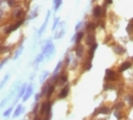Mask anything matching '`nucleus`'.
<instances>
[{"label": "nucleus", "instance_id": "f257e3e1", "mask_svg": "<svg viewBox=\"0 0 133 120\" xmlns=\"http://www.w3.org/2000/svg\"><path fill=\"white\" fill-rule=\"evenodd\" d=\"M54 53H55V47H54V45L52 44V41L49 40V41H47V44L44 46V48H43V54L45 55V57L47 58V60H49L52 56L54 55Z\"/></svg>", "mask_w": 133, "mask_h": 120}, {"label": "nucleus", "instance_id": "f03ea898", "mask_svg": "<svg viewBox=\"0 0 133 120\" xmlns=\"http://www.w3.org/2000/svg\"><path fill=\"white\" fill-rule=\"evenodd\" d=\"M51 108H52V103L49 101H46L41 104V109H40V114H46L45 119H51Z\"/></svg>", "mask_w": 133, "mask_h": 120}, {"label": "nucleus", "instance_id": "7ed1b4c3", "mask_svg": "<svg viewBox=\"0 0 133 120\" xmlns=\"http://www.w3.org/2000/svg\"><path fill=\"white\" fill-rule=\"evenodd\" d=\"M104 79H106L107 81H116V80H118V74L116 73L114 70L107 69L106 70V77H104Z\"/></svg>", "mask_w": 133, "mask_h": 120}, {"label": "nucleus", "instance_id": "20e7f679", "mask_svg": "<svg viewBox=\"0 0 133 120\" xmlns=\"http://www.w3.org/2000/svg\"><path fill=\"white\" fill-rule=\"evenodd\" d=\"M23 22H24V19H20V21H17L15 24H13L12 26L7 27V29H6V34H9V33H12V32L15 31L16 29H18V27L23 24Z\"/></svg>", "mask_w": 133, "mask_h": 120}, {"label": "nucleus", "instance_id": "39448f33", "mask_svg": "<svg viewBox=\"0 0 133 120\" xmlns=\"http://www.w3.org/2000/svg\"><path fill=\"white\" fill-rule=\"evenodd\" d=\"M110 112H111V109H110V108H108V107H101V108L96 109V110L94 111L93 116H98V114H100V113H102V114H109Z\"/></svg>", "mask_w": 133, "mask_h": 120}, {"label": "nucleus", "instance_id": "423d86ee", "mask_svg": "<svg viewBox=\"0 0 133 120\" xmlns=\"http://www.w3.org/2000/svg\"><path fill=\"white\" fill-rule=\"evenodd\" d=\"M49 16H51V12H47V15H46V18H45V22H44V24H43V25H41V27L39 29V32H38V36H41V34H43V32L45 31V29H46V26H47V23H48Z\"/></svg>", "mask_w": 133, "mask_h": 120}, {"label": "nucleus", "instance_id": "0eeeda50", "mask_svg": "<svg viewBox=\"0 0 133 120\" xmlns=\"http://www.w3.org/2000/svg\"><path fill=\"white\" fill-rule=\"evenodd\" d=\"M102 13H103V9H102L101 6H95L93 8V16L94 17H100V16H102Z\"/></svg>", "mask_w": 133, "mask_h": 120}, {"label": "nucleus", "instance_id": "6e6552de", "mask_svg": "<svg viewBox=\"0 0 133 120\" xmlns=\"http://www.w3.org/2000/svg\"><path fill=\"white\" fill-rule=\"evenodd\" d=\"M114 52H115L117 55H123L124 53L126 52V49L124 48L123 46H119V45H115V46H114Z\"/></svg>", "mask_w": 133, "mask_h": 120}, {"label": "nucleus", "instance_id": "1a4fd4ad", "mask_svg": "<svg viewBox=\"0 0 133 120\" xmlns=\"http://www.w3.org/2000/svg\"><path fill=\"white\" fill-rule=\"evenodd\" d=\"M32 93H33V87L30 85L29 87L26 88V90H25V94H24V96H23V101L24 102L28 101V100H29V97L32 95Z\"/></svg>", "mask_w": 133, "mask_h": 120}, {"label": "nucleus", "instance_id": "9d476101", "mask_svg": "<svg viewBox=\"0 0 133 120\" xmlns=\"http://www.w3.org/2000/svg\"><path fill=\"white\" fill-rule=\"evenodd\" d=\"M69 89H70V87H69V85H66L65 87L60 91V94H59V98H65V97L68 96V94H69Z\"/></svg>", "mask_w": 133, "mask_h": 120}, {"label": "nucleus", "instance_id": "9b49d317", "mask_svg": "<svg viewBox=\"0 0 133 120\" xmlns=\"http://www.w3.org/2000/svg\"><path fill=\"white\" fill-rule=\"evenodd\" d=\"M130 68H132V63L131 62H124L119 66V72H124V71H126V70L130 69Z\"/></svg>", "mask_w": 133, "mask_h": 120}, {"label": "nucleus", "instance_id": "f8f14e48", "mask_svg": "<svg viewBox=\"0 0 133 120\" xmlns=\"http://www.w3.org/2000/svg\"><path fill=\"white\" fill-rule=\"evenodd\" d=\"M83 37H84V32L80 31V32L77 33L76 36H74V37H72V41H76V44L78 45V44L80 43V40H82Z\"/></svg>", "mask_w": 133, "mask_h": 120}, {"label": "nucleus", "instance_id": "ddd939ff", "mask_svg": "<svg viewBox=\"0 0 133 120\" xmlns=\"http://www.w3.org/2000/svg\"><path fill=\"white\" fill-rule=\"evenodd\" d=\"M64 23H61V29L59 30V32L57 33H55V39H60V38H62L63 37V34H64Z\"/></svg>", "mask_w": 133, "mask_h": 120}, {"label": "nucleus", "instance_id": "4468645a", "mask_svg": "<svg viewBox=\"0 0 133 120\" xmlns=\"http://www.w3.org/2000/svg\"><path fill=\"white\" fill-rule=\"evenodd\" d=\"M94 43H95V36H94L93 33H90V34L86 37V44L91 46V45L94 44Z\"/></svg>", "mask_w": 133, "mask_h": 120}, {"label": "nucleus", "instance_id": "2eb2a0df", "mask_svg": "<svg viewBox=\"0 0 133 120\" xmlns=\"http://www.w3.org/2000/svg\"><path fill=\"white\" fill-rule=\"evenodd\" d=\"M75 51H76L77 56H78V57H82V56H83V53H84V47H83L82 45H79V44H78Z\"/></svg>", "mask_w": 133, "mask_h": 120}, {"label": "nucleus", "instance_id": "dca6fc26", "mask_svg": "<svg viewBox=\"0 0 133 120\" xmlns=\"http://www.w3.org/2000/svg\"><path fill=\"white\" fill-rule=\"evenodd\" d=\"M54 90H55V86L54 85H49V87L48 89H47V93H46V96L47 97H51L52 95H53L54 93Z\"/></svg>", "mask_w": 133, "mask_h": 120}, {"label": "nucleus", "instance_id": "f3484780", "mask_svg": "<svg viewBox=\"0 0 133 120\" xmlns=\"http://www.w3.org/2000/svg\"><path fill=\"white\" fill-rule=\"evenodd\" d=\"M61 5H62V0H54V9L59 10Z\"/></svg>", "mask_w": 133, "mask_h": 120}, {"label": "nucleus", "instance_id": "a211bd4d", "mask_svg": "<svg viewBox=\"0 0 133 120\" xmlns=\"http://www.w3.org/2000/svg\"><path fill=\"white\" fill-rule=\"evenodd\" d=\"M8 78H9V74H6V76L4 77V79L1 80V82H0V89L4 88V86L6 85V82L8 81Z\"/></svg>", "mask_w": 133, "mask_h": 120}, {"label": "nucleus", "instance_id": "6ab92c4d", "mask_svg": "<svg viewBox=\"0 0 133 120\" xmlns=\"http://www.w3.org/2000/svg\"><path fill=\"white\" fill-rule=\"evenodd\" d=\"M91 68H92V61L88 60L87 62L84 64V71H88V70H91Z\"/></svg>", "mask_w": 133, "mask_h": 120}, {"label": "nucleus", "instance_id": "aec40b11", "mask_svg": "<svg viewBox=\"0 0 133 120\" xmlns=\"http://www.w3.org/2000/svg\"><path fill=\"white\" fill-rule=\"evenodd\" d=\"M126 31H127V33H129V34H131L132 31H133V21H132V19L130 21L129 25H127V27H126Z\"/></svg>", "mask_w": 133, "mask_h": 120}, {"label": "nucleus", "instance_id": "412c9836", "mask_svg": "<svg viewBox=\"0 0 133 120\" xmlns=\"http://www.w3.org/2000/svg\"><path fill=\"white\" fill-rule=\"evenodd\" d=\"M23 110V107L20 104L17 108H16V110H15V112H14V117H18L20 116V113H21V111Z\"/></svg>", "mask_w": 133, "mask_h": 120}, {"label": "nucleus", "instance_id": "4be33fe9", "mask_svg": "<svg viewBox=\"0 0 133 120\" xmlns=\"http://www.w3.org/2000/svg\"><path fill=\"white\" fill-rule=\"evenodd\" d=\"M44 57H45V55L43 54V53H41V54H39L38 55L37 57H36V61H35V64H38V63H40L41 61L44 60Z\"/></svg>", "mask_w": 133, "mask_h": 120}, {"label": "nucleus", "instance_id": "5701e85b", "mask_svg": "<svg viewBox=\"0 0 133 120\" xmlns=\"http://www.w3.org/2000/svg\"><path fill=\"white\" fill-rule=\"evenodd\" d=\"M49 76V72L48 71H44L43 74H41V78H40V82H44L46 80V78Z\"/></svg>", "mask_w": 133, "mask_h": 120}, {"label": "nucleus", "instance_id": "b1692460", "mask_svg": "<svg viewBox=\"0 0 133 120\" xmlns=\"http://www.w3.org/2000/svg\"><path fill=\"white\" fill-rule=\"evenodd\" d=\"M25 90H26V85H23L21 87V90L18 91V97H22L24 94H25Z\"/></svg>", "mask_w": 133, "mask_h": 120}, {"label": "nucleus", "instance_id": "393cba45", "mask_svg": "<svg viewBox=\"0 0 133 120\" xmlns=\"http://www.w3.org/2000/svg\"><path fill=\"white\" fill-rule=\"evenodd\" d=\"M96 27V24L95 23H88V25L86 27V31H92Z\"/></svg>", "mask_w": 133, "mask_h": 120}, {"label": "nucleus", "instance_id": "a878e982", "mask_svg": "<svg viewBox=\"0 0 133 120\" xmlns=\"http://www.w3.org/2000/svg\"><path fill=\"white\" fill-rule=\"evenodd\" d=\"M60 80H61V82H65L66 80H68V76H66V73H62L60 76Z\"/></svg>", "mask_w": 133, "mask_h": 120}, {"label": "nucleus", "instance_id": "bb28decb", "mask_svg": "<svg viewBox=\"0 0 133 120\" xmlns=\"http://www.w3.org/2000/svg\"><path fill=\"white\" fill-rule=\"evenodd\" d=\"M24 15V12L22 9H18L17 12H16V14H15V17L16 18H18V17H22V16Z\"/></svg>", "mask_w": 133, "mask_h": 120}, {"label": "nucleus", "instance_id": "cd10ccee", "mask_svg": "<svg viewBox=\"0 0 133 120\" xmlns=\"http://www.w3.org/2000/svg\"><path fill=\"white\" fill-rule=\"evenodd\" d=\"M59 22H60V18H59V17H55L53 27H52V30H53V31H55V29H56V26H57V24H59Z\"/></svg>", "mask_w": 133, "mask_h": 120}, {"label": "nucleus", "instance_id": "c85d7f7f", "mask_svg": "<svg viewBox=\"0 0 133 120\" xmlns=\"http://www.w3.org/2000/svg\"><path fill=\"white\" fill-rule=\"evenodd\" d=\"M8 51H9L8 47H5V46H2V45H0V54H2V53H5V52H8Z\"/></svg>", "mask_w": 133, "mask_h": 120}, {"label": "nucleus", "instance_id": "c756f323", "mask_svg": "<svg viewBox=\"0 0 133 120\" xmlns=\"http://www.w3.org/2000/svg\"><path fill=\"white\" fill-rule=\"evenodd\" d=\"M22 51H23V48H22V47H21L20 49H17V52H16V53H15V55H14V60H17V57L20 56V54L22 53Z\"/></svg>", "mask_w": 133, "mask_h": 120}, {"label": "nucleus", "instance_id": "7c9ffc66", "mask_svg": "<svg viewBox=\"0 0 133 120\" xmlns=\"http://www.w3.org/2000/svg\"><path fill=\"white\" fill-rule=\"evenodd\" d=\"M12 112H13V107H10L9 109H7V110H6V111H5L4 116H5V117H8V116H9V114H10V113H12Z\"/></svg>", "mask_w": 133, "mask_h": 120}, {"label": "nucleus", "instance_id": "2f4dec72", "mask_svg": "<svg viewBox=\"0 0 133 120\" xmlns=\"http://www.w3.org/2000/svg\"><path fill=\"white\" fill-rule=\"evenodd\" d=\"M61 66H62V62H59V64H57V65H56V68H55V70H54V73H53V74H56L57 72L60 71Z\"/></svg>", "mask_w": 133, "mask_h": 120}, {"label": "nucleus", "instance_id": "473e14b6", "mask_svg": "<svg viewBox=\"0 0 133 120\" xmlns=\"http://www.w3.org/2000/svg\"><path fill=\"white\" fill-rule=\"evenodd\" d=\"M123 105H124V103H122V102H119V103H116V105H114V109L118 110V109H122V108H123Z\"/></svg>", "mask_w": 133, "mask_h": 120}, {"label": "nucleus", "instance_id": "72a5a7b5", "mask_svg": "<svg viewBox=\"0 0 133 120\" xmlns=\"http://www.w3.org/2000/svg\"><path fill=\"white\" fill-rule=\"evenodd\" d=\"M112 88H114V86H112V85H109V83H106V85H104V87H103L104 90H108V89H112Z\"/></svg>", "mask_w": 133, "mask_h": 120}, {"label": "nucleus", "instance_id": "f704fd0d", "mask_svg": "<svg viewBox=\"0 0 133 120\" xmlns=\"http://www.w3.org/2000/svg\"><path fill=\"white\" fill-rule=\"evenodd\" d=\"M15 4H16L15 0H8V5H9L10 7H14L15 6Z\"/></svg>", "mask_w": 133, "mask_h": 120}, {"label": "nucleus", "instance_id": "c9c22d12", "mask_svg": "<svg viewBox=\"0 0 133 120\" xmlns=\"http://www.w3.org/2000/svg\"><path fill=\"white\" fill-rule=\"evenodd\" d=\"M6 62H7V58H4V60H2L1 62H0V70L2 69V66H4L5 64H6Z\"/></svg>", "mask_w": 133, "mask_h": 120}, {"label": "nucleus", "instance_id": "e433bc0d", "mask_svg": "<svg viewBox=\"0 0 133 120\" xmlns=\"http://www.w3.org/2000/svg\"><path fill=\"white\" fill-rule=\"evenodd\" d=\"M7 101H8V97H7V98H5L4 101H2L1 103H0V108H4V107H5V104H6V103H7Z\"/></svg>", "mask_w": 133, "mask_h": 120}, {"label": "nucleus", "instance_id": "4c0bfd02", "mask_svg": "<svg viewBox=\"0 0 133 120\" xmlns=\"http://www.w3.org/2000/svg\"><path fill=\"white\" fill-rule=\"evenodd\" d=\"M82 25H83V22H79V23L76 25V31H79V29L82 27Z\"/></svg>", "mask_w": 133, "mask_h": 120}, {"label": "nucleus", "instance_id": "58836bf2", "mask_svg": "<svg viewBox=\"0 0 133 120\" xmlns=\"http://www.w3.org/2000/svg\"><path fill=\"white\" fill-rule=\"evenodd\" d=\"M38 108H39V105L38 104H36V107H35V109H33V111H32V113H37V110H38Z\"/></svg>", "mask_w": 133, "mask_h": 120}, {"label": "nucleus", "instance_id": "ea45409f", "mask_svg": "<svg viewBox=\"0 0 133 120\" xmlns=\"http://www.w3.org/2000/svg\"><path fill=\"white\" fill-rule=\"evenodd\" d=\"M40 96H41V94H37V95H36V102H38V101H39Z\"/></svg>", "mask_w": 133, "mask_h": 120}, {"label": "nucleus", "instance_id": "a19ab883", "mask_svg": "<svg viewBox=\"0 0 133 120\" xmlns=\"http://www.w3.org/2000/svg\"><path fill=\"white\" fill-rule=\"evenodd\" d=\"M69 62H70V57H66L65 58V64H66V65L69 64Z\"/></svg>", "mask_w": 133, "mask_h": 120}, {"label": "nucleus", "instance_id": "79ce46f5", "mask_svg": "<svg viewBox=\"0 0 133 120\" xmlns=\"http://www.w3.org/2000/svg\"><path fill=\"white\" fill-rule=\"evenodd\" d=\"M112 2V0H106V5H110Z\"/></svg>", "mask_w": 133, "mask_h": 120}, {"label": "nucleus", "instance_id": "37998d69", "mask_svg": "<svg viewBox=\"0 0 133 120\" xmlns=\"http://www.w3.org/2000/svg\"><path fill=\"white\" fill-rule=\"evenodd\" d=\"M132 21H133V19H132Z\"/></svg>", "mask_w": 133, "mask_h": 120}]
</instances>
